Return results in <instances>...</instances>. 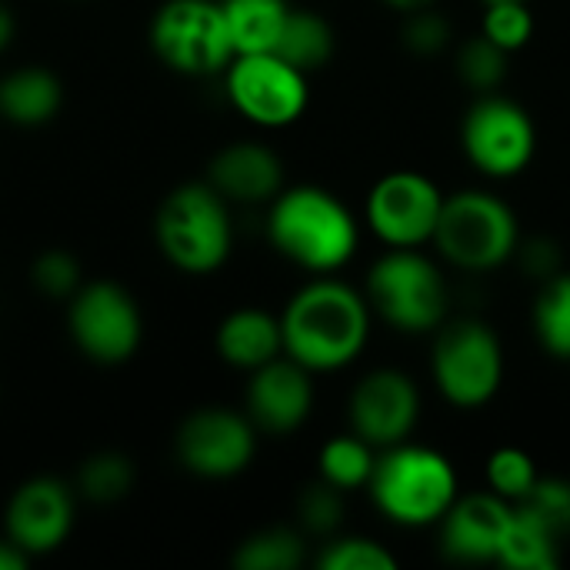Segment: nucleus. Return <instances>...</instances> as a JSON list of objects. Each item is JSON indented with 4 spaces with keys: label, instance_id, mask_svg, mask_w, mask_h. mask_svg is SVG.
<instances>
[{
    "label": "nucleus",
    "instance_id": "30",
    "mask_svg": "<svg viewBox=\"0 0 570 570\" xmlns=\"http://www.w3.org/2000/svg\"><path fill=\"white\" fill-rule=\"evenodd\" d=\"M538 468L531 461L528 451L521 448H498L491 458H488V484L498 498L518 504L538 481Z\"/></svg>",
    "mask_w": 570,
    "mask_h": 570
},
{
    "label": "nucleus",
    "instance_id": "3",
    "mask_svg": "<svg viewBox=\"0 0 570 570\" xmlns=\"http://www.w3.org/2000/svg\"><path fill=\"white\" fill-rule=\"evenodd\" d=\"M154 240L164 261L180 274H214L227 264L234 247L230 204L207 180L180 184L154 214Z\"/></svg>",
    "mask_w": 570,
    "mask_h": 570
},
{
    "label": "nucleus",
    "instance_id": "23",
    "mask_svg": "<svg viewBox=\"0 0 570 570\" xmlns=\"http://www.w3.org/2000/svg\"><path fill=\"white\" fill-rule=\"evenodd\" d=\"M498 564L511 570H554L561 564V538H554L548 528L514 508L498 551Z\"/></svg>",
    "mask_w": 570,
    "mask_h": 570
},
{
    "label": "nucleus",
    "instance_id": "18",
    "mask_svg": "<svg viewBox=\"0 0 570 570\" xmlns=\"http://www.w3.org/2000/svg\"><path fill=\"white\" fill-rule=\"evenodd\" d=\"M207 184L227 204H271L284 190V164L271 147L237 140L210 157Z\"/></svg>",
    "mask_w": 570,
    "mask_h": 570
},
{
    "label": "nucleus",
    "instance_id": "11",
    "mask_svg": "<svg viewBox=\"0 0 570 570\" xmlns=\"http://www.w3.org/2000/svg\"><path fill=\"white\" fill-rule=\"evenodd\" d=\"M174 454L194 478L227 481L250 468L257 454V428L247 414L230 407H200L180 421Z\"/></svg>",
    "mask_w": 570,
    "mask_h": 570
},
{
    "label": "nucleus",
    "instance_id": "10",
    "mask_svg": "<svg viewBox=\"0 0 570 570\" xmlns=\"http://www.w3.org/2000/svg\"><path fill=\"white\" fill-rule=\"evenodd\" d=\"M431 371L454 407H481L504 381L501 341L481 321H454L438 334Z\"/></svg>",
    "mask_w": 570,
    "mask_h": 570
},
{
    "label": "nucleus",
    "instance_id": "31",
    "mask_svg": "<svg viewBox=\"0 0 570 570\" xmlns=\"http://www.w3.org/2000/svg\"><path fill=\"white\" fill-rule=\"evenodd\" d=\"M30 284L43 294V297H57V301H70L80 284H83V267L70 250H43L33 267H30Z\"/></svg>",
    "mask_w": 570,
    "mask_h": 570
},
{
    "label": "nucleus",
    "instance_id": "1",
    "mask_svg": "<svg viewBox=\"0 0 570 570\" xmlns=\"http://www.w3.org/2000/svg\"><path fill=\"white\" fill-rule=\"evenodd\" d=\"M284 354L311 374L347 367L367 344L371 307L341 281H314L301 287L281 314Z\"/></svg>",
    "mask_w": 570,
    "mask_h": 570
},
{
    "label": "nucleus",
    "instance_id": "29",
    "mask_svg": "<svg viewBox=\"0 0 570 570\" xmlns=\"http://www.w3.org/2000/svg\"><path fill=\"white\" fill-rule=\"evenodd\" d=\"M514 508H521L561 541L570 534V481L564 478H538L534 488Z\"/></svg>",
    "mask_w": 570,
    "mask_h": 570
},
{
    "label": "nucleus",
    "instance_id": "9",
    "mask_svg": "<svg viewBox=\"0 0 570 570\" xmlns=\"http://www.w3.org/2000/svg\"><path fill=\"white\" fill-rule=\"evenodd\" d=\"M227 100L240 117L264 130L294 124L307 110V73L281 53H237L224 70Z\"/></svg>",
    "mask_w": 570,
    "mask_h": 570
},
{
    "label": "nucleus",
    "instance_id": "40",
    "mask_svg": "<svg viewBox=\"0 0 570 570\" xmlns=\"http://www.w3.org/2000/svg\"><path fill=\"white\" fill-rule=\"evenodd\" d=\"M488 3H504V0H484V7H488Z\"/></svg>",
    "mask_w": 570,
    "mask_h": 570
},
{
    "label": "nucleus",
    "instance_id": "4",
    "mask_svg": "<svg viewBox=\"0 0 570 570\" xmlns=\"http://www.w3.org/2000/svg\"><path fill=\"white\" fill-rule=\"evenodd\" d=\"M367 488L377 511L401 528L441 524L448 508L458 501V474L451 461L407 441L377 454Z\"/></svg>",
    "mask_w": 570,
    "mask_h": 570
},
{
    "label": "nucleus",
    "instance_id": "8",
    "mask_svg": "<svg viewBox=\"0 0 570 570\" xmlns=\"http://www.w3.org/2000/svg\"><path fill=\"white\" fill-rule=\"evenodd\" d=\"M67 331L77 351L100 367L127 364L144 341V317L117 281H83L67 301Z\"/></svg>",
    "mask_w": 570,
    "mask_h": 570
},
{
    "label": "nucleus",
    "instance_id": "7",
    "mask_svg": "<svg viewBox=\"0 0 570 570\" xmlns=\"http://www.w3.org/2000/svg\"><path fill=\"white\" fill-rule=\"evenodd\" d=\"M367 301L404 334H428L441 327L448 314L444 277L417 247H394L371 267Z\"/></svg>",
    "mask_w": 570,
    "mask_h": 570
},
{
    "label": "nucleus",
    "instance_id": "37",
    "mask_svg": "<svg viewBox=\"0 0 570 570\" xmlns=\"http://www.w3.org/2000/svg\"><path fill=\"white\" fill-rule=\"evenodd\" d=\"M30 564V558L23 551H17L7 538H0V570H23Z\"/></svg>",
    "mask_w": 570,
    "mask_h": 570
},
{
    "label": "nucleus",
    "instance_id": "25",
    "mask_svg": "<svg viewBox=\"0 0 570 570\" xmlns=\"http://www.w3.org/2000/svg\"><path fill=\"white\" fill-rule=\"evenodd\" d=\"M534 334L551 357L570 361V274L558 271L541 284L534 301Z\"/></svg>",
    "mask_w": 570,
    "mask_h": 570
},
{
    "label": "nucleus",
    "instance_id": "28",
    "mask_svg": "<svg viewBox=\"0 0 570 570\" xmlns=\"http://www.w3.org/2000/svg\"><path fill=\"white\" fill-rule=\"evenodd\" d=\"M458 73L468 87L491 94L501 87V80L508 77V50L498 47L488 33L471 37L461 53H458Z\"/></svg>",
    "mask_w": 570,
    "mask_h": 570
},
{
    "label": "nucleus",
    "instance_id": "34",
    "mask_svg": "<svg viewBox=\"0 0 570 570\" xmlns=\"http://www.w3.org/2000/svg\"><path fill=\"white\" fill-rule=\"evenodd\" d=\"M341 488L327 484L324 478L317 484H311L301 501H297V514H301V524L311 531V534H334L344 521V501H341Z\"/></svg>",
    "mask_w": 570,
    "mask_h": 570
},
{
    "label": "nucleus",
    "instance_id": "16",
    "mask_svg": "<svg viewBox=\"0 0 570 570\" xmlns=\"http://www.w3.org/2000/svg\"><path fill=\"white\" fill-rule=\"evenodd\" d=\"M311 407H314L311 371L301 367L294 357L281 354L271 364L250 371L247 417L254 421L257 431L291 434L311 417Z\"/></svg>",
    "mask_w": 570,
    "mask_h": 570
},
{
    "label": "nucleus",
    "instance_id": "15",
    "mask_svg": "<svg viewBox=\"0 0 570 570\" xmlns=\"http://www.w3.org/2000/svg\"><path fill=\"white\" fill-rule=\"evenodd\" d=\"M351 428L371 448L384 451L411 438L421 417V394L417 384L401 371H374L367 374L347 404Z\"/></svg>",
    "mask_w": 570,
    "mask_h": 570
},
{
    "label": "nucleus",
    "instance_id": "12",
    "mask_svg": "<svg viewBox=\"0 0 570 570\" xmlns=\"http://www.w3.org/2000/svg\"><path fill=\"white\" fill-rule=\"evenodd\" d=\"M461 144L468 160L488 177H514L521 174L538 147V130L531 114L498 94H484L461 124Z\"/></svg>",
    "mask_w": 570,
    "mask_h": 570
},
{
    "label": "nucleus",
    "instance_id": "5",
    "mask_svg": "<svg viewBox=\"0 0 570 570\" xmlns=\"http://www.w3.org/2000/svg\"><path fill=\"white\" fill-rule=\"evenodd\" d=\"M147 37L157 60L184 77L224 73L237 57L220 0H164Z\"/></svg>",
    "mask_w": 570,
    "mask_h": 570
},
{
    "label": "nucleus",
    "instance_id": "13",
    "mask_svg": "<svg viewBox=\"0 0 570 570\" xmlns=\"http://www.w3.org/2000/svg\"><path fill=\"white\" fill-rule=\"evenodd\" d=\"M77 524V491L60 478L23 481L3 511V538L30 561L67 544Z\"/></svg>",
    "mask_w": 570,
    "mask_h": 570
},
{
    "label": "nucleus",
    "instance_id": "21",
    "mask_svg": "<svg viewBox=\"0 0 570 570\" xmlns=\"http://www.w3.org/2000/svg\"><path fill=\"white\" fill-rule=\"evenodd\" d=\"M230 30L234 53H264L277 47L284 20L291 13L287 0H220Z\"/></svg>",
    "mask_w": 570,
    "mask_h": 570
},
{
    "label": "nucleus",
    "instance_id": "33",
    "mask_svg": "<svg viewBox=\"0 0 570 570\" xmlns=\"http://www.w3.org/2000/svg\"><path fill=\"white\" fill-rule=\"evenodd\" d=\"M481 33H488L498 47L508 53L521 50L531 33H534V17L528 10V0H504V3H488Z\"/></svg>",
    "mask_w": 570,
    "mask_h": 570
},
{
    "label": "nucleus",
    "instance_id": "32",
    "mask_svg": "<svg viewBox=\"0 0 570 570\" xmlns=\"http://www.w3.org/2000/svg\"><path fill=\"white\" fill-rule=\"evenodd\" d=\"M321 570H394L397 561L394 554L371 541V538H334L331 544H324L321 558H317Z\"/></svg>",
    "mask_w": 570,
    "mask_h": 570
},
{
    "label": "nucleus",
    "instance_id": "38",
    "mask_svg": "<svg viewBox=\"0 0 570 570\" xmlns=\"http://www.w3.org/2000/svg\"><path fill=\"white\" fill-rule=\"evenodd\" d=\"M13 30H17V23H13V13L7 10V3L0 0V50H7L10 47V40H13Z\"/></svg>",
    "mask_w": 570,
    "mask_h": 570
},
{
    "label": "nucleus",
    "instance_id": "19",
    "mask_svg": "<svg viewBox=\"0 0 570 570\" xmlns=\"http://www.w3.org/2000/svg\"><path fill=\"white\" fill-rule=\"evenodd\" d=\"M217 354L224 364L237 367V371H257L264 364H271L274 357L284 354V331H281V317L261 311V307H240L230 311L220 327H217Z\"/></svg>",
    "mask_w": 570,
    "mask_h": 570
},
{
    "label": "nucleus",
    "instance_id": "20",
    "mask_svg": "<svg viewBox=\"0 0 570 570\" xmlns=\"http://www.w3.org/2000/svg\"><path fill=\"white\" fill-rule=\"evenodd\" d=\"M63 83L47 67H17L0 80V117L13 127H43L60 114Z\"/></svg>",
    "mask_w": 570,
    "mask_h": 570
},
{
    "label": "nucleus",
    "instance_id": "14",
    "mask_svg": "<svg viewBox=\"0 0 570 570\" xmlns=\"http://www.w3.org/2000/svg\"><path fill=\"white\" fill-rule=\"evenodd\" d=\"M444 194L417 170H394L367 194V224L391 247H421L434 240Z\"/></svg>",
    "mask_w": 570,
    "mask_h": 570
},
{
    "label": "nucleus",
    "instance_id": "2",
    "mask_svg": "<svg viewBox=\"0 0 570 570\" xmlns=\"http://www.w3.org/2000/svg\"><path fill=\"white\" fill-rule=\"evenodd\" d=\"M267 237L291 264L331 274L357 250V220L324 187H287L271 200Z\"/></svg>",
    "mask_w": 570,
    "mask_h": 570
},
{
    "label": "nucleus",
    "instance_id": "39",
    "mask_svg": "<svg viewBox=\"0 0 570 570\" xmlns=\"http://www.w3.org/2000/svg\"><path fill=\"white\" fill-rule=\"evenodd\" d=\"M387 7L401 10V13H414V10H424V7H434V0H384Z\"/></svg>",
    "mask_w": 570,
    "mask_h": 570
},
{
    "label": "nucleus",
    "instance_id": "6",
    "mask_svg": "<svg viewBox=\"0 0 570 570\" xmlns=\"http://www.w3.org/2000/svg\"><path fill=\"white\" fill-rule=\"evenodd\" d=\"M434 244L454 267L491 271L514 257L518 217L488 190H458L444 197Z\"/></svg>",
    "mask_w": 570,
    "mask_h": 570
},
{
    "label": "nucleus",
    "instance_id": "36",
    "mask_svg": "<svg viewBox=\"0 0 570 570\" xmlns=\"http://www.w3.org/2000/svg\"><path fill=\"white\" fill-rule=\"evenodd\" d=\"M558 250H554V244L551 240H534L528 250H524V267L534 274V277H541V281H548V277H554L558 274Z\"/></svg>",
    "mask_w": 570,
    "mask_h": 570
},
{
    "label": "nucleus",
    "instance_id": "24",
    "mask_svg": "<svg viewBox=\"0 0 570 570\" xmlns=\"http://www.w3.org/2000/svg\"><path fill=\"white\" fill-rule=\"evenodd\" d=\"M134 481H137V468L127 454L97 451L80 464L73 491L90 504H117L134 491Z\"/></svg>",
    "mask_w": 570,
    "mask_h": 570
},
{
    "label": "nucleus",
    "instance_id": "26",
    "mask_svg": "<svg viewBox=\"0 0 570 570\" xmlns=\"http://www.w3.org/2000/svg\"><path fill=\"white\" fill-rule=\"evenodd\" d=\"M377 448H371L361 434H341L321 448V478L341 491H354L371 484L374 464H377Z\"/></svg>",
    "mask_w": 570,
    "mask_h": 570
},
{
    "label": "nucleus",
    "instance_id": "35",
    "mask_svg": "<svg viewBox=\"0 0 570 570\" xmlns=\"http://www.w3.org/2000/svg\"><path fill=\"white\" fill-rule=\"evenodd\" d=\"M401 37H404V47H407V50L428 57V53H438V50L448 47V40H451V23H448V17L438 13L434 7H424V10L407 13V23H404Z\"/></svg>",
    "mask_w": 570,
    "mask_h": 570
},
{
    "label": "nucleus",
    "instance_id": "22",
    "mask_svg": "<svg viewBox=\"0 0 570 570\" xmlns=\"http://www.w3.org/2000/svg\"><path fill=\"white\" fill-rule=\"evenodd\" d=\"M274 53H281L287 63H294L304 73L321 70L334 53V27L314 10H294L291 7Z\"/></svg>",
    "mask_w": 570,
    "mask_h": 570
},
{
    "label": "nucleus",
    "instance_id": "17",
    "mask_svg": "<svg viewBox=\"0 0 570 570\" xmlns=\"http://www.w3.org/2000/svg\"><path fill=\"white\" fill-rule=\"evenodd\" d=\"M511 514L514 504L494 491L458 498L441 518V554L454 564H498Z\"/></svg>",
    "mask_w": 570,
    "mask_h": 570
},
{
    "label": "nucleus",
    "instance_id": "27",
    "mask_svg": "<svg viewBox=\"0 0 570 570\" xmlns=\"http://www.w3.org/2000/svg\"><path fill=\"white\" fill-rule=\"evenodd\" d=\"M301 564H304V538L291 528L257 531L234 551L237 570H294Z\"/></svg>",
    "mask_w": 570,
    "mask_h": 570
}]
</instances>
